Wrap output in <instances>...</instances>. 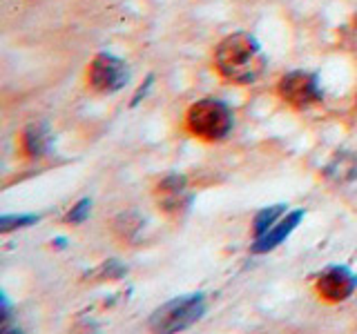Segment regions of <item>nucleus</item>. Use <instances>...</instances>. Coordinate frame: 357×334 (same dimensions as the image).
Returning <instances> with one entry per match:
<instances>
[{
	"label": "nucleus",
	"mask_w": 357,
	"mask_h": 334,
	"mask_svg": "<svg viewBox=\"0 0 357 334\" xmlns=\"http://www.w3.org/2000/svg\"><path fill=\"white\" fill-rule=\"evenodd\" d=\"M89 209H92V200H89V198H81V200H78V203L65 214V221H67V223H72V225H81V223L89 216Z\"/></svg>",
	"instance_id": "nucleus-13"
},
{
	"label": "nucleus",
	"mask_w": 357,
	"mask_h": 334,
	"mask_svg": "<svg viewBox=\"0 0 357 334\" xmlns=\"http://www.w3.org/2000/svg\"><path fill=\"white\" fill-rule=\"evenodd\" d=\"M346 40H349V45L353 49H357V16L353 20V25L346 27Z\"/></svg>",
	"instance_id": "nucleus-15"
},
{
	"label": "nucleus",
	"mask_w": 357,
	"mask_h": 334,
	"mask_svg": "<svg viewBox=\"0 0 357 334\" xmlns=\"http://www.w3.org/2000/svg\"><path fill=\"white\" fill-rule=\"evenodd\" d=\"M317 294L326 301V303H342V301L351 299L357 287V276L346 265H331L317 276Z\"/></svg>",
	"instance_id": "nucleus-7"
},
{
	"label": "nucleus",
	"mask_w": 357,
	"mask_h": 334,
	"mask_svg": "<svg viewBox=\"0 0 357 334\" xmlns=\"http://www.w3.org/2000/svg\"><path fill=\"white\" fill-rule=\"evenodd\" d=\"M284 214H286V205H284V203H277V205H271V207L259 209V212L255 214V218H252V237H255V239L264 237V234H266L268 230H271Z\"/></svg>",
	"instance_id": "nucleus-11"
},
{
	"label": "nucleus",
	"mask_w": 357,
	"mask_h": 334,
	"mask_svg": "<svg viewBox=\"0 0 357 334\" xmlns=\"http://www.w3.org/2000/svg\"><path fill=\"white\" fill-rule=\"evenodd\" d=\"M206 315V296L204 294H185L167 301L165 305L154 310L150 317V328L156 332H181L192 328Z\"/></svg>",
	"instance_id": "nucleus-3"
},
{
	"label": "nucleus",
	"mask_w": 357,
	"mask_h": 334,
	"mask_svg": "<svg viewBox=\"0 0 357 334\" xmlns=\"http://www.w3.org/2000/svg\"><path fill=\"white\" fill-rule=\"evenodd\" d=\"M301 218H304V209H295V212H286V214L279 218L275 225L268 230L264 237L259 239H255L252 243V254H266V252H271L275 250L277 245H282L290 234L295 232V228L301 223Z\"/></svg>",
	"instance_id": "nucleus-8"
},
{
	"label": "nucleus",
	"mask_w": 357,
	"mask_h": 334,
	"mask_svg": "<svg viewBox=\"0 0 357 334\" xmlns=\"http://www.w3.org/2000/svg\"><path fill=\"white\" fill-rule=\"evenodd\" d=\"M234 125L232 109L219 98H201L190 105L185 114V127L195 138L206 143H219L228 136Z\"/></svg>",
	"instance_id": "nucleus-2"
},
{
	"label": "nucleus",
	"mask_w": 357,
	"mask_h": 334,
	"mask_svg": "<svg viewBox=\"0 0 357 334\" xmlns=\"http://www.w3.org/2000/svg\"><path fill=\"white\" fill-rule=\"evenodd\" d=\"M130 72L128 65L121 58H116L114 54H96L94 61L89 63L87 70V81L92 85L96 92L100 94H114L119 89L128 83Z\"/></svg>",
	"instance_id": "nucleus-5"
},
{
	"label": "nucleus",
	"mask_w": 357,
	"mask_h": 334,
	"mask_svg": "<svg viewBox=\"0 0 357 334\" xmlns=\"http://www.w3.org/2000/svg\"><path fill=\"white\" fill-rule=\"evenodd\" d=\"M324 176L331 183H353L357 178V154L355 152H337L324 167Z\"/></svg>",
	"instance_id": "nucleus-10"
},
{
	"label": "nucleus",
	"mask_w": 357,
	"mask_h": 334,
	"mask_svg": "<svg viewBox=\"0 0 357 334\" xmlns=\"http://www.w3.org/2000/svg\"><path fill=\"white\" fill-rule=\"evenodd\" d=\"M92 274L100 276V278H107V281H114V278H121L126 274V267H123L119 261H105L100 267H96Z\"/></svg>",
	"instance_id": "nucleus-14"
},
{
	"label": "nucleus",
	"mask_w": 357,
	"mask_h": 334,
	"mask_svg": "<svg viewBox=\"0 0 357 334\" xmlns=\"http://www.w3.org/2000/svg\"><path fill=\"white\" fill-rule=\"evenodd\" d=\"M277 94L286 105L295 107V109L315 107L324 100V92L319 87L317 76L310 72H301V70L290 72L279 78Z\"/></svg>",
	"instance_id": "nucleus-4"
},
{
	"label": "nucleus",
	"mask_w": 357,
	"mask_h": 334,
	"mask_svg": "<svg viewBox=\"0 0 357 334\" xmlns=\"http://www.w3.org/2000/svg\"><path fill=\"white\" fill-rule=\"evenodd\" d=\"M215 67L221 78L237 85H250L261 76L266 67V56L261 45L250 33H232L217 45Z\"/></svg>",
	"instance_id": "nucleus-1"
},
{
	"label": "nucleus",
	"mask_w": 357,
	"mask_h": 334,
	"mask_svg": "<svg viewBox=\"0 0 357 334\" xmlns=\"http://www.w3.org/2000/svg\"><path fill=\"white\" fill-rule=\"evenodd\" d=\"M159 209L167 216L178 218L192 205V192L188 187V178L183 174H167L154 189Z\"/></svg>",
	"instance_id": "nucleus-6"
},
{
	"label": "nucleus",
	"mask_w": 357,
	"mask_h": 334,
	"mask_svg": "<svg viewBox=\"0 0 357 334\" xmlns=\"http://www.w3.org/2000/svg\"><path fill=\"white\" fill-rule=\"evenodd\" d=\"M40 216L38 214H5L0 218V232L3 234H9L14 230H20V228H27V225H33Z\"/></svg>",
	"instance_id": "nucleus-12"
},
{
	"label": "nucleus",
	"mask_w": 357,
	"mask_h": 334,
	"mask_svg": "<svg viewBox=\"0 0 357 334\" xmlns=\"http://www.w3.org/2000/svg\"><path fill=\"white\" fill-rule=\"evenodd\" d=\"M52 132L45 122H31L20 134V150L27 159H40L50 152Z\"/></svg>",
	"instance_id": "nucleus-9"
}]
</instances>
